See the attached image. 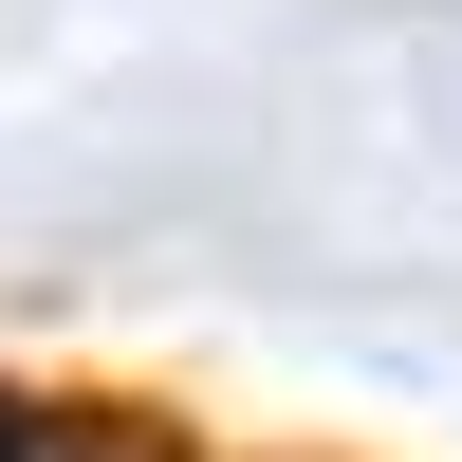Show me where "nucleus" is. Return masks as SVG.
<instances>
[{
	"label": "nucleus",
	"mask_w": 462,
	"mask_h": 462,
	"mask_svg": "<svg viewBox=\"0 0 462 462\" xmlns=\"http://www.w3.org/2000/svg\"><path fill=\"white\" fill-rule=\"evenodd\" d=\"M0 462H148V426H74V407H0Z\"/></svg>",
	"instance_id": "1"
}]
</instances>
